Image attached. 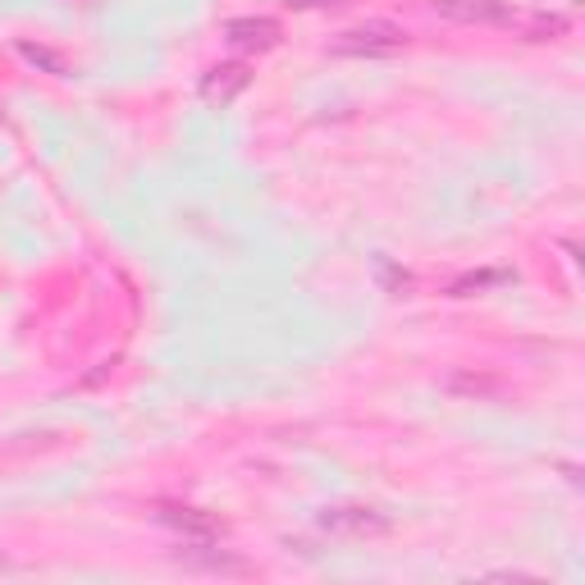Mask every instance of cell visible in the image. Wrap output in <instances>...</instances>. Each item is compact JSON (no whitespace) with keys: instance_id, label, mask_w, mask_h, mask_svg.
Here are the masks:
<instances>
[{"instance_id":"7a4b0ae2","label":"cell","mask_w":585,"mask_h":585,"mask_svg":"<svg viewBox=\"0 0 585 585\" xmlns=\"http://www.w3.org/2000/svg\"><path fill=\"white\" fill-rule=\"evenodd\" d=\"M435 10L444 19H457V23H503L508 19V6H503V0H435Z\"/></svg>"},{"instance_id":"277c9868","label":"cell","mask_w":585,"mask_h":585,"mask_svg":"<svg viewBox=\"0 0 585 585\" xmlns=\"http://www.w3.org/2000/svg\"><path fill=\"white\" fill-rule=\"evenodd\" d=\"M239 88H248V69H243V64H229V69H215V73L206 78V88H202V92H206L211 101H215V97L229 101Z\"/></svg>"},{"instance_id":"6da1fadb","label":"cell","mask_w":585,"mask_h":585,"mask_svg":"<svg viewBox=\"0 0 585 585\" xmlns=\"http://www.w3.org/2000/svg\"><path fill=\"white\" fill-rule=\"evenodd\" d=\"M403 42L407 37L394 23H366V28L343 32L334 42V56H394Z\"/></svg>"},{"instance_id":"3957f363","label":"cell","mask_w":585,"mask_h":585,"mask_svg":"<svg viewBox=\"0 0 585 585\" xmlns=\"http://www.w3.org/2000/svg\"><path fill=\"white\" fill-rule=\"evenodd\" d=\"M229 42L233 47H270V42H275V23H270V19L229 23Z\"/></svg>"},{"instance_id":"5b68a950","label":"cell","mask_w":585,"mask_h":585,"mask_svg":"<svg viewBox=\"0 0 585 585\" xmlns=\"http://www.w3.org/2000/svg\"><path fill=\"white\" fill-rule=\"evenodd\" d=\"M297 6H311V0H297Z\"/></svg>"}]
</instances>
